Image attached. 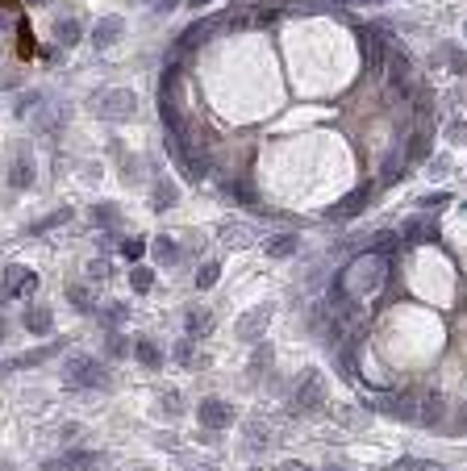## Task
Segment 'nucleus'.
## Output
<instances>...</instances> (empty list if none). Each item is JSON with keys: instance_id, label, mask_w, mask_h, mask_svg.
<instances>
[{"instance_id": "26", "label": "nucleus", "mask_w": 467, "mask_h": 471, "mask_svg": "<svg viewBox=\"0 0 467 471\" xmlns=\"http://www.w3.org/2000/svg\"><path fill=\"white\" fill-rule=\"evenodd\" d=\"M217 275H222V267H217V263H205V267L196 271V288H201V292H205V288H213V284H217Z\"/></svg>"}, {"instance_id": "9", "label": "nucleus", "mask_w": 467, "mask_h": 471, "mask_svg": "<svg viewBox=\"0 0 467 471\" xmlns=\"http://www.w3.org/2000/svg\"><path fill=\"white\" fill-rule=\"evenodd\" d=\"M367 200H372V192H367V188H359V192L342 196V200H338V205H334V209H330L325 217H330V221H346V217H355V213H359V209H363Z\"/></svg>"}, {"instance_id": "23", "label": "nucleus", "mask_w": 467, "mask_h": 471, "mask_svg": "<svg viewBox=\"0 0 467 471\" xmlns=\"http://www.w3.org/2000/svg\"><path fill=\"white\" fill-rule=\"evenodd\" d=\"M130 284H134V292H151L155 288V271L151 267H134L130 271Z\"/></svg>"}, {"instance_id": "21", "label": "nucleus", "mask_w": 467, "mask_h": 471, "mask_svg": "<svg viewBox=\"0 0 467 471\" xmlns=\"http://www.w3.org/2000/svg\"><path fill=\"white\" fill-rule=\"evenodd\" d=\"M55 38H59L63 46H76V42H79V21H76V17H63V21L55 25Z\"/></svg>"}, {"instance_id": "13", "label": "nucleus", "mask_w": 467, "mask_h": 471, "mask_svg": "<svg viewBox=\"0 0 467 471\" xmlns=\"http://www.w3.org/2000/svg\"><path fill=\"white\" fill-rule=\"evenodd\" d=\"M34 125H38L42 134H55V130L63 125V109H59V104H38V109H34Z\"/></svg>"}, {"instance_id": "27", "label": "nucleus", "mask_w": 467, "mask_h": 471, "mask_svg": "<svg viewBox=\"0 0 467 471\" xmlns=\"http://www.w3.org/2000/svg\"><path fill=\"white\" fill-rule=\"evenodd\" d=\"M175 184H155V209H171L175 205Z\"/></svg>"}, {"instance_id": "47", "label": "nucleus", "mask_w": 467, "mask_h": 471, "mask_svg": "<svg viewBox=\"0 0 467 471\" xmlns=\"http://www.w3.org/2000/svg\"><path fill=\"white\" fill-rule=\"evenodd\" d=\"M29 4H46V0H29Z\"/></svg>"}, {"instance_id": "42", "label": "nucleus", "mask_w": 467, "mask_h": 471, "mask_svg": "<svg viewBox=\"0 0 467 471\" xmlns=\"http://www.w3.org/2000/svg\"><path fill=\"white\" fill-rule=\"evenodd\" d=\"M284 471H309V467H305V463H297V459H292V463H284Z\"/></svg>"}, {"instance_id": "39", "label": "nucleus", "mask_w": 467, "mask_h": 471, "mask_svg": "<svg viewBox=\"0 0 467 471\" xmlns=\"http://www.w3.org/2000/svg\"><path fill=\"white\" fill-rule=\"evenodd\" d=\"M451 63H455V71H467V59L459 55V50H451Z\"/></svg>"}, {"instance_id": "48", "label": "nucleus", "mask_w": 467, "mask_h": 471, "mask_svg": "<svg viewBox=\"0 0 467 471\" xmlns=\"http://www.w3.org/2000/svg\"><path fill=\"white\" fill-rule=\"evenodd\" d=\"M463 34H467V29H463Z\"/></svg>"}, {"instance_id": "30", "label": "nucleus", "mask_w": 467, "mask_h": 471, "mask_svg": "<svg viewBox=\"0 0 467 471\" xmlns=\"http://www.w3.org/2000/svg\"><path fill=\"white\" fill-rule=\"evenodd\" d=\"M67 217H72V209H59V213H50V217H46L42 226H34V234H46V230H55V226H63Z\"/></svg>"}, {"instance_id": "16", "label": "nucleus", "mask_w": 467, "mask_h": 471, "mask_svg": "<svg viewBox=\"0 0 467 471\" xmlns=\"http://www.w3.org/2000/svg\"><path fill=\"white\" fill-rule=\"evenodd\" d=\"M417 421H421V425H434V421H442V396H438V392L421 396V404H417Z\"/></svg>"}, {"instance_id": "20", "label": "nucleus", "mask_w": 467, "mask_h": 471, "mask_svg": "<svg viewBox=\"0 0 467 471\" xmlns=\"http://www.w3.org/2000/svg\"><path fill=\"white\" fill-rule=\"evenodd\" d=\"M267 254H271V259H288V254H297V238L292 234L271 238V242H267Z\"/></svg>"}, {"instance_id": "25", "label": "nucleus", "mask_w": 467, "mask_h": 471, "mask_svg": "<svg viewBox=\"0 0 467 471\" xmlns=\"http://www.w3.org/2000/svg\"><path fill=\"white\" fill-rule=\"evenodd\" d=\"M155 259L158 263H175V259H180V246H175L171 238H158L155 242Z\"/></svg>"}, {"instance_id": "2", "label": "nucleus", "mask_w": 467, "mask_h": 471, "mask_svg": "<svg viewBox=\"0 0 467 471\" xmlns=\"http://www.w3.org/2000/svg\"><path fill=\"white\" fill-rule=\"evenodd\" d=\"M63 380H67V388H104L109 384L104 367L92 355H72L67 367H63Z\"/></svg>"}, {"instance_id": "45", "label": "nucleus", "mask_w": 467, "mask_h": 471, "mask_svg": "<svg viewBox=\"0 0 467 471\" xmlns=\"http://www.w3.org/2000/svg\"><path fill=\"white\" fill-rule=\"evenodd\" d=\"M0 338H4V317H0Z\"/></svg>"}, {"instance_id": "32", "label": "nucleus", "mask_w": 467, "mask_h": 471, "mask_svg": "<svg viewBox=\"0 0 467 471\" xmlns=\"http://www.w3.org/2000/svg\"><path fill=\"white\" fill-rule=\"evenodd\" d=\"M400 163H405V158L396 155V151H392L388 158H384V175H380V184H392V179H396V175H400V171H396V167H400Z\"/></svg>"}, {"instance_id": "4", "label": "nucleus", "mask_w": 467, "mask_h": 471, "mask_svg": "<svg viewBox=\"0 0 467 471\" xmlns=\"http://www.w3.org/2000/svg\"><path fill=\"white\" fill-rule=\"evenodd\" d=\"M359 46H363L367 76H376V71L384 67V59H388V50H384V29H363V34H359Z\"/></svg>"}, {"instance_id": "31", "label": "nucleus", "mask_w": 467, "mask_h": 471, "mask_svg": "<svg viewBox=\"0 0 467 471\" xmlns=\"http://www.w3.org/2000/svg\"><path fill=\"white\" fill-rule=\"evenodd\" d=\"M121 254H126V259H142V254H147V242H142V238H126V242H121Z\"/></svg>"}, {"instance_id": "17", "label": "nucleus", "mask_w": 467, "mask_h": 471, "mask_svg": "<svg viewBox=\"0 0 467 471\" xmlns=\"http://www.w3.org/2000/svg\"><path fill=\"white\" fill-rule=\"evenodd\" d=\"M134 355H138V363H147V367H163V350H158L151 338H138V342H134Z\"/></svg>"}, {"instance_id": "19", "label": "nucleus", "mask_w": 467, "mask_h": 471, "mask_svg": "<svg viewBox=\"0 0 467 471\" xmlns=\"http://www.w3.org/2000/svg\"><path fill=\"white\" fill-rule=\"evenodd\" d=\"M100 463V455L96 451H72L67 459H63V467L67 471H83V467H96Z\"/></svg>"}, {"instance_id": "18", "label": "nucleus", "mask_w": 467, "mask_h": 471, "mask_svg": "<svg viewBox=\"0 0 467 471\" xmlns=\"http://www.w3.org/2000/svg\"><path fill=\"white\" fill-rule=\"evenodd\" d=\"M59 346H46V350H29V355H21V359H13V363H4L0 371H17V367H34V363H46L50 355H55Z\"/></svg>"}, {"instance_id": "3", "label": "nucleus", "mask_w": 467, "mask_h": 471, "mask_svg": "<svg viewBox=\"0 0 467 471\" xmlns=\"http://www.w3.org/2000/svg\"><path fill=\"white\" fill-rule=\"evenodd\" d=\"M384 63H388V83H392V92H396V96H409V92H413V83H417V79H413V63H409V55L392 50Z\"/></svg>"}, {"instance_id": "41", "label": "nucleus", "mask_w": 467, "mask_h": 471, "mask_svg": "<svg viewBox=\"0 0 467 471\" xmlns=\"http://www.w3.org/2000/svg\"><path fill=\"white\" fill-rule=\"evenodd\" d=\"M451 134H455V142H463V138H467V125H451Z\"/></svg>"}, {"instance_id": "28", "label": "nucleus", "mask_w": 467, "mask_h": 471, "mask_svg": "<svg viewBox=\"0 0 467 471\" xmlns=\"http://www.w3.org/2000/svg\"><path fill=\"white\" fill-rule=\"evenodd\" d=\"M430 155V134H413V142H409V158H426Z\"/></svg>"}, {"instance_id": "11", "label": "nucleus", "mask_w": 467, "mask_h": 471, "mask_svg": "<svg viewBox=\"0 0 467 471\" xmlns=\"http://www.w3.org/2000/svg\"><path fill=\"white\" fill-rule=\"evenodd\" d=\"M50 325H55V313H50L46 305H34V309H25V329H29L34 338L50 334Z\"/></svg>"}, {"instance_id": "44", "label": "nucleus", "mask_w": 467, "mask_h": 471, "mask_svg": "<svg viewBox=\"0 0 467 471\" xmlns=\"http://www.w3.org/2000/svg\"><path fill=\"white\" fill-rule=\"evenodd\" d=\"M188 4H192V8H201V4H209V0H188Z\"/></svg>"}, {"instance_id": "22", "label": "nucleus", "mask_w": 467, "mask_h": 471, "mask_svg": "<svg viewBox=\"0 0 467 471\" xmlns=\"http://www.w3.org/2000/svg\"><path fill=\"white\" fill-rule=\"evenodd\" d=\"M8 184H13V188H29V184H34V167H29V158H17V163H13Z\"/></svg>"}, {"instance_id": "38", "label": "nucleus", "mask_w": 467, "mask_h": 471, "mask_svg": "<svg viewBox=\"0 0 467 471\" xmlns=\"http://www.w3.org/2000/svg\"><path fill=\"white\" fill-rule=\"evenodd\" d=\"M104 317L117 325V321H126V305H113V309H104Z\"/></svg>"}, {"instance_id": "33", "label": "nucleus", "mask_w": 467, "mask_h": 471, "mask_svg": "<svg viewBox=\"0 0 467 471\" xmlns=\"http://www.w3.org/2000/svg\"><path fill=\"white\" fill-rule=\"evenodd\" d=\"M209 329V313H188V334H201Z\"/></svg>"}, {"instance_id": "1", "label": "nucleus", "mask_w": 467, "mask_h": 471, "mask_svg": "<svg viewBox=\"0 0 467 471\" xmlns=\"http://www.w3.org/2000/svg\"><path fill=\"white\" fill-rule=\"evenodd\" d=\"M92 109H96L100 121H130L138 113V96L130 88H113V92H100Z\"/></svg>"}, {"instance_id": "5", "label": "nucleus", "mask_w": 467, "mask_h": 471, "mask_svg": "<svg viewBox=\"0 0 467 471\" xmlns=\"http://www.w3.org/2000/svg\"><path fill=\"white\" fill-rule=\"evenodd\" d=\"M196 417H201V425L205 430H226L234 421V409L226 400H217V396H209V400H201V409H196Z\"/></svg>"}, {"instance_id": "37", "label": "nucleus", "mask_w": 467, "mask_h": 471, "mask_svg": "<svg viewBox=\"0 0 467 471\" xmlns=\"http://www.w3.org/2000/svg\"><path fill=\"white\" fill-rule=\"evenodd\" d=\"M175 359H180V363H192V342H188V338L175 346Z\"/></svg>"}, {"instance_id": "12", "label": "nucleus", "mask_w": 467, "mask_h": 471, "mask_svg": "<svg viewBox=\"0 0 467 471\" xmlns=\"http://www.w3.org/2000/svg\"><path fill=\"white\" fill-rule=\"evenodd\" d=\"M217 25H222L217 17H213V21H196V25H188V29L180 34V46H184V50H192V46H201V42H205V38H209V34H213Z\"/></svg>"}, {"instance_id": "40", "label": "nucleus", "mask_w": 467, "mask_h": 471, "mask_svg": "<svg viewBox=\"0 0 467 471\" xmlns=\"http://www.w3.org/2000/svg\"><path fill=\"white\" fill-rule=\"evenodd\" d=\"M175 4H180V0H158V4H155V13H171Z\"/></svg>"}, {"instance_id": "34", "label": "nucleus", "mask_w": 467, "mask_h": 471, "mask_svg": "<svg viewBox=\"0 0 467 471\" xmlns=\"http://www.w3.org/2000/svg\"><path fill=\"white\" fill-rule=\"evenodd\" d=\"M400 467H405V471H442L438 463H426V459H405Z\"/></svg>"}, {"instance_id": "15", "label": "nucleus", "mask_w": 467, "mask_h": 471, "mask_svg": "<svg viewBox=\"0 0 467 471\" xmlns=\"http://www.w3.org/2000/svg\"><path fill=\"white\" fill-rule=\"evenodd\" d=\"M400 234L409 238V242H434L438 230H434V221H426V217H409V221L400 226Z\"/></svg>"}, {"instance_id": "35", "label": "nucleus", "mask_w": 467, "mask_h": 471, "mask_svg": "<svg viewBox=\"0 0 467 471\" xmlns=\"http://www.w3.org/2000/svg\"><path fill=\"white\" fill-rule=\"evenodd\" d=\"M96 221L113 226V221H117V209H113V205H96Z\"/></svg>"}, {"instance_id": "8", "label": "nucleus", "mask_w": 467, "mask_h": 471, "mask_svg": "<svg viewBox=\"0 0 467 471\" xmlns=\"http://www.w3.org/2000/svg\"><path fill=\"white\" fill-rule=\"evenodd\" d=\"M121 34H126V21L113 13V17H100V21H96V29H92V42H96L100 50H109V46H113Z\"/></svg>"}, {"instance_id": "24", "label": "nucleus", "mask_w": 467, "mask_h": 471, "mask_svg": "<svg viewBox=\"0 0 467 471\" xmlns=\"http://www.w3.org/2000/svg\"><path fill=\"white\" fill-rule=\"evenodd\" d=\"M67 301L76 305L79 313H88V309H92V292H88L83 284H72V288H67Z\"/></svg>"}, {"instance_id": "10", "label": "nucleus", "mask_w": 467, "mask_h": 471, "mask_svg": "<svg viewBox=\"0 0 467 471\" xmlns=\"http://www.w3.org/2000/svg\"><path fill=\"white\" fill-rule=\"evenodd\" d=\"M372 409H380V413H388V417H400V421H417V400L409 392L388 396V400H380V404H372Z\"/></svg>"}, {"instance_id": "46", "label": "nucleus", "mask_w": 467, "mask_h": 471, "mask_svg": "<svg viewBox=\"0 0 467 471\" xmlns=\"http://www.w3.org/2000/svg\"><path fill=\"white\" fill-rule=\"evenodd\" d=\"M325 471H342V467H334V463H330V467H325Z\"/></svg>"}, {"instance_id": "43", "label": "nucleus", "mask_w": 467, "mask_h": 471, "mask_svg": "<svg viewBox=\"0 0 467 471\" xmlns=\"http://www.w3.org/2000/svg\"><path fill=\"white\" fill-rule=\"evenodd\" d=\"M8 296H13V292H8V288H4V284H0V301H8Z\"/></svg>"}, {"instance_id": "36", "label": "nucleus", "mask_w": 467, "mask_h": 471, "mask_svg": "<svg viewBox=\"0 0 467 471\" xmlns=\"http://www.w3.org/2000/svg\"><path fill=\"white\" fill-rule=\"evenodd\" d=\"M126 350H130V346H126V338H121V334H113V338H109V355H113V359H121Z\"/></svg>"}, {"instance_id": "29", "label": "nucleus", "mask_w": 467, "mask_h": 471, "mask_svg": "<svg viewBox=\"0 0 467 471\" xmlns=\"http://www.w3.org/2000/svg\"><path fill=\"white\" fill-rule=\"evenodd\" d=\"M417 205H421L426 213H434V209H442V205H451V192H434V196H421Z\"/></svg>"}, {"instance_id": "14", "label": "nucleus", "mask_w": 467, "mask_h": 471, "mask_svg": "<svg viewBox=\"0 0 467 471\" xmlns=\"http://www.w3.org/2000/svg\"><path fill=\"white\" fill-rule=\"evenodd\" d=\"M4 288L17 296V292H25V288H38V275H34L29 267H8V271H4Z\"/></svg>"}, {"instance_id": "7", "label": "nucleus", "mask_w": 467, "mask_h": 471, "mask_svg": "<svg viewBox=\"0 0 467 471\" xmlns=\"http://www.w3.org/2000/svg\"><path fill=\"white\" fill-rule=\"evenodd\" d=\"M321 404H325V380L313 371L309 380L297 388V409H301V413H317Z\"/></svg>"}, {"instance_id": "6", "label": "nucleus", "mask_w": 467, "mask_h": 471, "mask_svg": "<svg viewBox=\"0 0 467 471\" xmlns=\"http://www.w3.org/2000/svg\"><path fill=\"white\" fill-rule=\"evenodd\" d=\"M267 321H271V305H255L250 313L238 317V325H234V334L238 338H246V342H255L263 329H267Z\"/></svg>"}]
</instances>
